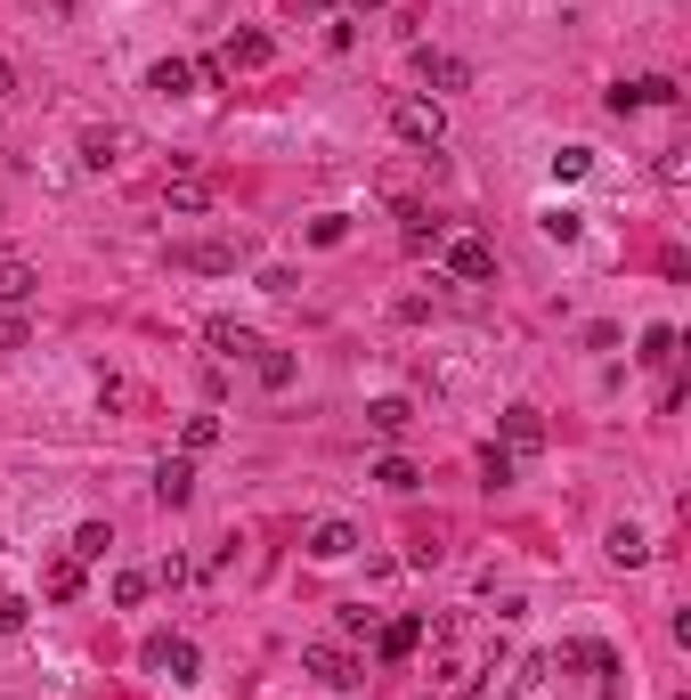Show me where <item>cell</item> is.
Listing matches in <instances>:
<instances>
[{
	"instance_id": "6da1fadb",
	"label": "cell",
	"mask_w": 691,
	"mask_h": 700,
	"mask_svg": "<svg viewBox=\"0 0 691 700\" xmlns=\"http://www.w3.org/2000/svg\"><path fill=\"white\" fill-rule=\"evenodd\" d=\"M391 131L407 139V147H439V139H448V114H439V98H424V90H399L391 98Z\"/></svg>"
},
{
	"instance_id": "7a4b0ae2",
	"label": "cell",
	"mask_w": 691,
	"mask_h": 700,
	"mask_svg": "<svg viewBox=\"0 0 691 700\" xmlns=\"http://www.w3.org/2000/svg\"><path fill=\"white\" fill-rule=\"evenodd\" d=\"M439 261H448V277H456V285H489V277H496L489 237H439Z\"/></svg>"
},
{
	"instance_id": "3957f363",
	"label": "cell",
	"mask_w": 691,
	"mask_h": 700,
	"mask_svg": "<svg viewBox=\"0 0 691 700\" xmlns=\"http://www.w3.org/2000/svg\"><path fill=\"white\" fill-rule=\"evenodd\" d=\"M301 668H309V676H318V685H333V692H350V685H366V668H359V660H350V652H342V644H309V652H301Z\"/></svg>"
},
{
	"instance_id": "277c9868",
	"label": "cell",
	"mask_w": 691,
	"mask_h": 700,
	"mask_svg": "<svg viewBox=\"0 0 691 700\" xmlns=\"http://www.w3.org/2000/svg\"><path fill=\"white\" fill-rule=\"evenodd\" d=\"M676 81H667V74H643V81H618V90H611V114H635V107H676Z\"/></svg>"
},
{
	"instance_id": "5b68a950",
	"label": "cell",
	"mask_w": 691,
	"mask_h": 700,
	"mask_svg": "<svg viewBox=\"0 0 691 700\" xmlns=\"http://www.w3.org/2000/svg\"><path fill=\"white\" fill-rule=\"evenodd\" d=\"M415 644H424V611H407V620H391L383 635H374V660L399 668V660H415Z\"/></svg>"
},
{
	"instance_id": "8992f818",
	"label": "cell",
	"mask_w": 691,
	"mask_h": 700,
	"mask_svg": "<svg viewBox=\"0 0 691 700\" xmlns=\"http://www.w3.org/2000/svg\"><path fill=\"white\" fill-rule=\"evenodd\" d=\"M529 448H546V416L537 407H505V457H529Z\"/></svg>"
},
{
	"instance_id": "52a82bcc",
	"label": "cell",
	"mask_w": 691,
	"mask_h": 700,
	"mask_svg": "<svg viewBox=\"0 0 691 700\" xmlns=\"http://www.w3.org/2000/svg\"><path fill=\"white\" fill-rule=\"evenodd\" d=\"M309 554H318V562H350V554H359V529L350 522H318L309 529Z\"/></svg>"
},
{
	"instance_id": "ba28073f",
	"label": "cell",
	"mask_w": 691,
	"mask_h": 700,
	"mask_svg": "<svg viewBox=\"0 0 691 700\" xmlns=\"http://www.w3.org/2000/svg\"><path fill=\"white\" fill-rule=\"evenodd\" d=\"M155 497L163 505H187V497H196V464H187V457H163L155 464Z\"/></svg>"
},
{
	"instance_id": "9c48e42d",
	"label": "cell",
	"mask_w": 691,
	"mask_h": 700,
	"mask_svg": "<svg viewBox=\"0 0 691 700\" xmlns=\"http://www.w3.org/2000/svg\"><path fill=\"white\" fill-rule=\"evenodd\" d=\"M268 57H277V50H268V33H228V50H220V66H228V74H237V66H244V74H253V66H268Z\"/></svg>"
},
{
	"instance_id": "30bf717a",
	"label": "cell",
	"mask_w": 691,
	"mask_h": 700,
	"mask_svg": "<svg viewBox=\"0 0 691 700\" xmlns=\"http://www.w3.org/2000/svg\"><path fill=\"white\" fill-rule=\"evenodd\" d=\"M204 342H212V350H228V359H253V326H237V318H212V326H204Z\"/></svg>"
},
{
	"instance_id": "8fae6325",
	"label": "cell",
	"mask_w": 691,
	"mask_h": 700,
	"mask_svg": "<svg viewBox=\"0 0 691 700\" xmlns=\"http://www.w3.org/2000/svg\"><path fill=\"white\" fill-rule=\"evenodd\" d=\"M155 660L172 668V685H196V668H204V652L187 644V635H172V644H155Z\"/></svg>"
},
{
	"instance_id": "7c38bea8",
	"label": "cell",
	"mask_w": 691,
	"mask_h": 700,
	"mask_svg": "<svg viewBox=\"0 0 691 700\" xmlns=\"http://www.w3.org/2000/svg\"><path fill=\"white\" fill-rule=\"evenodd\" d=\"M33 270H25V261H0V310H25V302H33Z\"/></svg>"
},
{
	"instance_id": "4fadbf2b",
	"label": "cell",
	"mask_w": 691,
	"mask_h": 700,
	"mask_svg": "<svg viewBox=\"0 0 691 700\" xmlns=\"http://www.w3.org/2000/svg\"><path fill=\"white\" fill-rule=\"evenodd\" d=\"M146 90H163V98H187V90H196V66H187V57H163V66L146 74Z\"/></svg>"
},
{
	"instance_id": "5bb4252c",
	"label": "cell",
	"mask_w": 691,
	"mask_h": 700,
	"mask_svg": "<svg viewBox=\"0 0 691 700\" xmlns=\"http://www.w3.org/2000/svg\"><path fill=\"white\" fill-rule=\"evenodd\" d=\"M366 424L383 431V440H399V431L415 424V407H407V400H374V407H366Z\"/></svg>"
},
{
	"instance_id": "9a60e30c",
	"label": "cell",
	"mask_w": 691,
	"mask_h": 700,
	"mask_svg": "<svg viewBox=\"0 0 691 700\" xmlns=\"http://www.w3.org/2000/svg\"><path fill=\"white\" fill-rule=\"evenodd\" d=\"M107 546H114L107 522H81V529H74V562H107Z\"/></svg>"
},
{
	"instance_id": "2e32d148",
	"label": "cell",
	"mask_w": 691,
	"mask_h": 700,
	"mask_svg": "<svg viewBox=\"0 0 691 700\" xmlns=\"http://www.w3.org/2000/svg\"><path fill=\"white\" fill-rule=\"evenodd\" d=\"M424 81H439V90H464V57H439V50H424Z\"/></svg>"
},
{
	"instance_id": "e0dca14e",
	"label": "cell",
	"mask_w": 691,
	"mask_h": 700,
	"mask_svg": "<svg viewBox=\"0 0 691 700\" xmlns=\"http://www.w3.org/2000/svg\"><path fill=\"white\" fill-rule=\"evenodd\" d=\"M114 155H122V131H81V163H90V172H107Z\"/></svg>"
},
{
	"instance_id": "ac0fdd59",
	"label": "cell",
	"mask_w": 691,
	"mask_h": 700,
	"mask_svg": "<svg viewBox=\"0 0 691 700\" xmlns=\"http://www.w3.org/2000/svg\"><path fill=\"white\" fill-rule=\"evenodd\" d=\"M439 237H448V229H439L424 204H407V244H415V253H439Z\"/></svg>"
},
{
	"instance_id": "d6986e66",
	"label": "cell",
	"mask_w": 691,
	"mask_h": 700,
	"mask_svg": "<svg viewBox=\"0 0 691 700\" xmlns=\"http://www.w3.org/2000/svg\"><path fill=\"white\" fill-rule=\"evenodd\" d=\"M643 554H651V538H643L635 522H618V529H611V562H626V570H635Z\"/></svg>"
},
{
	"instance_id": "ffe728a7",
	"label": "cell",
	"mask_w": 691,
	"mask_h": 700,
	"mask_svg": "<svg viewBox=\"0 0 691 700\" xmlns=\"http://www.w3.org/2000/svg\"><path fill=\"white\" fill-rule=\"evenodd\" d=\"M187 270H237V244H179Z\"/></svg>"
},
{
	"instance_id": "44dd1931",
	"label": "cell",
	"mask_w": 691,
	"mask_h": 700,
	"mask_svg": "<svg viewBox=\"0 0 691 700\" xmlns=\"http://www.w3.org/2000/svg\"><path fill=\"white\" fill-rule=\"evenodd\" d=\"M537 229H546L553 244H578V237H585V212H570V204H553V212L537 220Z\"/></svg>"
},
{
	"instance_id": "7402d4cb",
	"label": "cell",
	"mask_w": 691,
	"mask_h": 700,
	"mask_svg": "<svg viewBox=\"0 0 691 700\" xmlns=\"http://www.w3.org/2000/svg\"><path fill=\"white\" fill-rule=\"evenodd\" d=\"M253 367H261V383H268V391H285V383H293V350H268V342H261V350H253Z\"/></svg>"
},
{
	"instance_id": "603a6c76",
	"label": "cell",
	"mask_w": 691,
	"mask_h": 700,
	"mask_svg": "<svg viewBox=\"0 0 691 700\" xmlns=\"http://www.w3.org/2000/svg\"><path fill=\"white\" fill-rule=\"evenodd\" d=\"M643 367H676V326H651V335H643V350H635Z\"/></svg>"
},
{
	"instance_id": "cb8c5ba5",
	"label": "cell",
	"mask_w": 691,
	"mask_h": 700,
	"mask_svg": "<svg viewBox=\"0 0 691 700\" xmlns=\"http://www.w3.org/2000/svg\"><path fill=\"white\" fill-rule=\"evenodd\" d=\"M179 440H187V457H204V448H220V416H187V431H179Z\"/></svg>"
},
{
	"instance_id": "d4e9b609",
	"label": "cell",
	"mask_w": 691,
	"mask_h": 700,
	"mask_svg": "<svg viewBox=\"0 0 691 700\" xmlns=\"http://www.w3.org/2000/svg\"><path fill=\"white\" fill-rule=\"evenodd\" d=\"M374 481H383V489H399V497H407V489L424 481V472H415L407 457H383V464H374Z\"/></svg>"
},
{
	"instance_id": "484cf974",
	"label": "cell",
	"mask_w": 691,
	"mask_h": 700,
	"mask_svg": "<svg viewBox=\"0 0 691 700\" xmlns=\"http://www.w3.org/2000/svg\"><path fill=\"white\" fill-rule=\"evenodd\" d=\"M146 587H155L146 570H122V579H114V611H139V603H146Z\"/></svg>"
},
{
	"instance_id": "4316f807",
	"label": "cell",
	"mask_w": 691,
	"mask_h": 700,
	"mask_svg": "<svg viewBox=\"0 0 691 700\" xmlns=\"http://www.w3.org/2000/svg\"><path fill=\"white\" fill-rule=\"evenodd\" d=\"M204 204H212L204 179H172V212H204Z\"/></svg>"
},
{
	"instance_id": "83f0119b",
	"label": "cell",
	"mask_w": 691,
	"mask_h": 700,
	"mask_svg": "<svg viewBox=\"0 0 691 700\" xmlns=\"http://www.w3.org/2000/svg\"><path fill=\"white\" fill-rule=\"evenodd\" d=\"M585 172H594V147H561L553 155V179H585Z\"/></svg>"
},
{
	"instance_id": "f1b7e54d",
	"label": "cell",
	"mask_w": 691,
	"mask_h": 700,
	"mask_svg": "<svg viewBox=\"0 0 691 700\" xmlns=\"http://www.w3.org/2000/svg\"><path fill=\"white\" fill-rule=\"evenodd\" d=\"M50 594H57V603H74V594H81V562H74V554L50 570Z\"/></svg>"
},
{
	"instance_id": "f546056e",
	"label": "cell",
	"mask_w": 691,
	"mask_h": 700,
	"mask_svg": "<svg viewBox=\"0 0 691 700\" xmlns=\"http://www.w3.org/2000/svg\"><path fill=\"white\" fill-rule=\"evenodd\" d=\"M25 620H33L25 594H0V635H25Z\"/></svg>"
},
{
	"instance_id": "4dcf8cb0",
	"label": "cell",
	"mask_w": 691,
	"mask_h": 700,
	"mask_svg": "<svg viewBox=\"0 0 691 700\" xmlns=\"http://www.w3.org/2000/svg\"><path fill=\"white\" fill-rule=\"evenodd\" d=\"M342 237H350L342 212H318V220H309V244H342Z\"/></svg>"
},
{
	"instance_id": "1f68e13d",
	"label": "cell",
	"mask_w": 691,
	"mask_h": 700,
	"mask_svg": "<svg viewBox=\"0 0 691 700\" xmlns=\"http://www.w3.org/2000/svg\"><path fill=\"white\" fill-rule=\"evenodd\" d=\"M480 472H489V489H505V481H513V457H505V448H489V457H480Z\"/></svg>"
},
{
	"instance_id": "d6a6232c",
	"label": "cell",
	"mask_w": 691,
	"mask_h": 700,
	"mask_svg": "<svg viewBox=\"0 0 691 700\" xmlns=\"http://www.w3.org/2000/svg\"><path fill=\"white\" fill-rule=\"evenodd\" d=\"M659 179H667V188H683V179H691V163H683V147H667V155H659Z\"/></svg>"
},
{
	"instance_id": "836d02e7",
	"label": "cell",
	"mask_w": 691,
	"mask_h": 700,
	"mask_svg": "<svg viewBox=\"0 0 691 700\" xmlns=\"http://www.w3.org/2000/svg\"><path fill=\"white\" fill-rule=\"evenodd\" d=\"M17 90V74H9V57H0V98H9Z\"/></svg>"
},
{
	"instance_id": "e575fe53",
	"label": "cell",
	"mask_w": 691,
	"mask_h": 700,
	"mask_svg": "<svg viewBox=\"0 0 691 700\" xmlns=\"http://www.w3.org/2000/svg\"><path fill=\"white\" fill-rule=\"evenodd\" d=\"M350 9H383V0H350Z\"/></svg>"
},
{
	"instance_id": "d590c367",
	"label": "cell",
	"mask_w": 691,
	"mask_h": 700,
	"mask_svg": "<svg viewBox=\"0 0 691 700\" xmlns=\"http://www.w3.org/2000/svg\"><path fill=\"white\" fill-rule=\"evenodd\" d=\"M293 9H326V0H293Z\"/></svg>"
}]
</instances>
